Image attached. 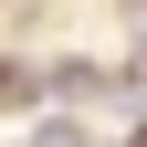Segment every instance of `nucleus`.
Masks as SVG:
<instances>
[{"label":"nucleus","mask_w":147,"mask_h":147,"mask_svg":"<svg viewBox=\"0 0 147 147\" xmlns=\"http://www.w3.org/2000/svg\"><path fill=\"white\" fill-rule=\"evenodd\" d=\"M21 147H95V137H84V126H74V116H42V126H32Z\"/></svg>","instance_id":"nucleus-1"}]
</instances>
